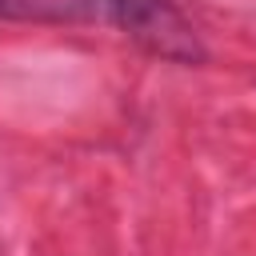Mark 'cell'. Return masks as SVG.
Listing matches in <instances>:
<instances>
[{
  "label": "cell",
  "instance_id": "1",
  "mask_svg": "<svg viewBox=\"0 0 256 256\" xmlns=\"http://www.w3.org/2000/svg\"><path fill=\"white\" fill-rule=\"evenodd\" d=\"M0 20L104 24L160 60H172V64L204 60L200 32L180 12L176 0H0Z\"/></svg>",
  "mask_w": 256,
  "mask_h": 256
}]
</instances>
